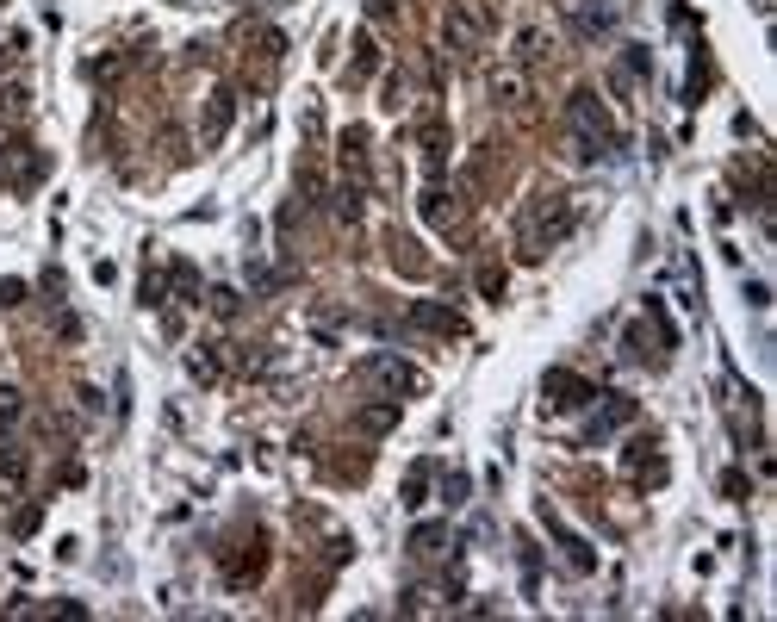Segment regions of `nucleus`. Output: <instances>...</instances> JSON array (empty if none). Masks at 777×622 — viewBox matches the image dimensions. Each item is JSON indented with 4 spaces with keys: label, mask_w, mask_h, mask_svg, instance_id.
<instances>
[{
    "label": "nucleus",
    "mask_w": 777,
    "mask_h": 622,
    "mask_svg": "<svg viewBox=\"0 0 777 622\" xmlns=\"http://www.w3.org/2000/svg\"><path fill=\"white\" fill-rule=\"evenodd\" d=\"M566 119H572V144H579V162H597V156H610L616 150V125H610V112H603V100L591 88H579L566 100Z\"/></svg>",
    "instance_id": "2"
},
{
    "label": "nucleus",
    "mask_w": 777,
    "mask_h": 622,
    "mask_svg": "<svg viewBox=\"0 0 777 622\" xmlns=\"http://www.w3.org/2000/svg\"><path fill=\"white\" fill-rule=\"evenodd\" d=\"M411 324H423V330H442V336H460L467 324H460V311H448V305H429V299H417L411 305Z\"/></svg>",
    "instance_id": "10"
},
{
    "label": "nucleus",
    "mask_w": 777,
    "mask_h": 622,
    "mask_svg": "<svg viewBox=\"0 0 777 622\" xmlns=\"http://www.w3.org/2000/svg\"><path fill=\"white\" fill-rule=\"evenodd\" d=\"M597 392L579 374H548V411H585Z\"/></svg>",
    "instance_id": "8"
},
{
    "label": "nucleus",
    "mask_w": 777,
    "mask_h": 622,
    "mask_svg": "<svg viewBox=\"0 0 777 622\" xmlns=\"http://www.w3.org/2000/svg\"><path fill=\"white\" fill-rule=\"evenodd\" d=\"M336 212L355 224V218H361V193H355V187H342V193H336Z\"/></svg>",
    "instance_id": "16"
},
{
    "label": "nucleus",
    "mask_w": 777,
    "mask_h": 622,
    "mask_svg": "<svg viewBox=\"0 0 777 622\" xmlns=\"http://www.w3.org/2000/svg\"><path fill=\"white\" fill-rule=\"evenodd\" d=\"M572 231V200L566 193H541V200H529V212L516 218V256L523 262H541L548 249H560Z\"/></svg>",
    "instance_id": "1"
},
{
    "label": "nucleus",
    "mask_w": 777,
    "mask_h": 622,
    "mask_svg": "<svg viewBox=\"0 0 777 622\" xmlns=\"http://www.w3.org/2000/svg\"><path fill=\"white\" fill-rule=\"evenodd\" d=\"M423 218H429V224H442V231L454 224V206H448V193H442V187H423Z\"/></svg>",
    "instance_id": "11"
},
{
    "label": "nucleus",
    "mask_w": 777,
    "mask_h": 622,
    "mask_svg": "<svg viewBox=\"0 0 777 622\" xmlns=\"http://www.w3.org/2000/svg\"><path fill=\"white\" fill-rule=\"evenodd\" d=\"M442 542H448L442 523H417V529H411V554H442Z\"/></svg>",
    "instance_id": "12"
},
{
    "label": "nucleus",
    "mask_w": 777,
    "mask_h": 622,
    "mask_svg": "<svg viewBox=\"0 0 777 622\" xmlns=\"http://www.w3.org/2000/svg\"><path fill=\"white\" fill-rule=\"evenodd\" d=\"M560 13L579 38H610L616 32V0H560Z\"/></svg>",
    "instance_id": "5"
},
{
    "label": "nucleus",
    "mask_w": 777,
    "mask_h": 622,
    "mask_svg": "<svg viewBox=\"0 0 777 622\" xmlns=\"http://www.w3.org/2000/svg\"><path fill=\"white\" fill-rule=\"evenodd\" d=\"M398 423V411L392 405H373V411H361V430H392Z\"/></svg>",
    "instance_id": "14"
},
{
    "label": "nucleus",
    "mask_w": 777,
    "mask_h": 622,
    "mask_svg": "<svg viewBox=\"0 0 777 622\" xmlns=\"http://www.w3.org/2000/svg\"><path fill=\"white\" fill-rule=\"evenodd\" d=\"M628 473L641 479V486H659V479H666V455H659V442L653 436H641V442H628Z\"/></svg>",
    "instance_id": "7"
},
{
    "label": "nucleus",
    "mask_w": 777,
    "mask_h": 622,
    "mask_svg": "<svg viewBox=\"0 0 777 622\" xmlns=\"http://www.w3.org/2000/svg\"><path fill=\"white\" fill-rule=\"evenodd\" d=\"M367 380L380 386L386 399H417V392H423V367L398 361V355H373V361H367Z\"/></svg>",
    "instance_id": "3"
},
{
    "label": "nucleus",
    "mask_w": 777,
    "mask_h": 622,
    "mask_svg": "<svg viewBox=\"0 0 777 622\" xmlns=\"http://www.w3.org/2000/svg\"><path fill=\"white\" fill-rule=\"evenodd\" d=\"M541 523H548V529H554V542H560V554L572 560V573H591V567H597V554H591V542H585V535H572V529H566V523H560V517L548 511V504H541Z\"/></svg>",
    "instance_id": "6"
},
{
    "label": "nucleus",
    "mask_w": 777,
    "mask_h": 622,
    "mask_svg": "<svg viewBox=\"0 0 777 622\" xmlns=\"http://www.w3.org/2000/svg\"><path fill=\"white\" fill-rule=\"evenodd\" d=\"M7 417H19V392H13V386H0V423H7Z\"/></svg>",
    "instance_id": "17"
},
{
    "label": "nucleus",
    "mask_w": 777,
    "mask_h": 622,
    "mask_svg": "<svg viewBox=\"0 0 777 622\" xmlns=\"http://www.w3.org/2000/svg\"><path fill=\"white\" fill-rule=\"evenodd\" d=\"M224 125H230V94H212V106H206V137H224Z\"/></svg>",
    "instance_id": "13"
},
{
    "label": "nucleus",
    "mask_w": 777,
    "mask_h": 622,
    "mask_svg": "<svg viewBox=\"0 0 777 622\" xmlns=\"http://www.w3.org/2000/svg\"><path fill=\"white\" fill-rule=\"evenodd\" d=\"M423 486H429V467H411V479H405V504H423Z\"/></svg>",
    "instance_id": "15"
},
{
    "label": "nucleus",
    "mask_w": 777,
    "mask_h": 622,
    "mask_svg": "<svg viewBox=\"0 0 777 622\" xmlns=\"http://www.w3.org/2000/svg\"><path fill=\"white\" fill-rule=\"evenodd\" d=\"M635 417V399H622V392H603V405H597V417L585 423V442H597V436H610V430H622V423Z\"/></svg>",
    "instance_id": "9"
},
{
    "label": "nucleus",
    "mask_w": 777,
    "mask_h": 622,
    "mask_svg": "<svg viewBox=\"0 0 777 622\" xmlns=\"http://www.w3.org/2000/svg\"><path fill=\"white\" fill-rule=\"evenodd\" d=\"M479 38H485V13H479V7H467V0H454V7L442 13V44H448L454 56H473V50H479Z\"/></svg>",
    "instance_id": "4"
}]
</instances>
